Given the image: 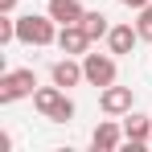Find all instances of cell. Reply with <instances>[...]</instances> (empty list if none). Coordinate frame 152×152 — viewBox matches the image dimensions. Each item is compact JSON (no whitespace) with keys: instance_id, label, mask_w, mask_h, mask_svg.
I'll list each match as a JSON object with an SVG mask.
<instances>
[{"instance_id":"4fadbf2b","label":"cell","mask_w":152,"mask_h":152,"mask_svg":"<svg viewBox=\"0 0 152 152\" xmlns=\"http://www.w3.org/2000/svg\"><path fill=\"white\" fill-rule=\"evenodd\" d=\"M12 41H17V17L0 12V45H12Z\"/></svg>"},{"instance_id":"277c9868","label":"cell","mask_w":152,"mask_h":152,"mask_svg":"<svg viewBox=\"0 0 152 152\" xmlns=\"http://www.w3.org/2000/svg\"><path fill=\"white\" fill-rule=\"evenodd\" d=\"M82 70H86V82L91 86H111L119 78V66H115V53H82Z\"/></svg>"},{"instance_id":"6da1fadb","label":"cell","mask_w":152,"mask_h":152,"mask_svg":"<svg viewBox=\"0 0 152 152\" xmlns=\"http://www.w3.org/2000/svg\"><path fill=\"white\" fill-rule=\"evenodd\" d=\"M33 107H37V115L50 119V124H70V119H74V99H70L58 82L37 86V91H33Z\"/></svg>"},{"instance_id":"2e32d148","label":"cell","mask_w":152,"mask_h":152,"mask_svg":"<svg viewBox=\"0 0 152 152\" xmlns=\"http://www.w3.org/2000/svg\"><path fill=\"white\" fill-rule=\"evenodd\" d=\"M17 8V0H0V12H12Z\"/></svg>"},{"instance_id":"ba28073f","label":"cell","mask_w":152,"mask_h":152,"mask_svg":"<svg viewBox=\"0 0 152 152\" xmlns=\"http://www.w3.org/2000/svg\"><path fill=\"white\" fill-rule=\"evenodd\" d=\"M50 78L62 86V91H70V86H78V82H86V70H82V62H74V58L66 53V58H58V62L50 66Z\"/></svg>"},{"instance_id":"5bb4252c","label":"cell","mask_w":152,"mask_h":152,"mask_svg":"<svg viewBox=\"0 0 152 152\" xmlns=\"http://www.w3.org/2000/svg\"><path fill=\"white\" fill-rule=\"evenodd\" d=\"M136 29H140L144 41H152V4H144V8L136 12Z\"/></svg>"},{"instance_id":"8fae6325","label":"cell","mask_w":152,"mask_h":152,"mask_svg":"<svg viewBox=\"0 0 152 152\" xmlns=\"http://www.w3.org/2000/svg\"><path fill=\"white\" fill-rule=\"evenodd\" d=\"M45 12H50L58 25H78L86 8H82V0H50V4H45Z\"/></svg>"},{"instance_id":"9a60e30c","label":"cell","mask_w":152,"mask_h":152,"mask_svg":"<svg viewBox=\"0 0 152 152\" xmlns=\"http://www.w3.org/2000/svg\"><path fill=\"white\" fill-rule=\"evenodd\" d=\"M119 4H124V8H136V12H140V8H144V4H152V0H119Z\"/></svg>"},{"instance_id":"30bf717a","label":"cell","mask_w":152,"mask_h":152,"mask_svg":"<svg viewBox=\"0 0 152 152\" xmlns=\"http://www.w3.org/2000/svg\"><path fill=\"white\" fill-rule=\"evenodd\" d=\"M58 50L70 53V58H82V53L91 50L86 29H82V25H62V29H58Z\"/></svg>"},{"instance_id":"3957f363","label":"cell","mask_w":152,"mask_h":152,"mask_svg":"<svg viewBox=\"0 0 152 152\" xmlns=\"http://www.w3.org/2000/svg\"><path fill=\"white\" fill-rule=\"evenodd\" d=\"M33 91H37V74L33 70H4L0 74V103L8 107V103H17V99H33Z\"/></svg>"},{"instance_id":"7a4b0ae2","label":"cell","mask_w":152,"mask_h":152,"mask_svg":"<svg viewBox=\"0 0 152 152\" xmlns=\"http://www.w3.org/2000/svg\"><path fill=\"white\" fill-rule=\"evenodd\" d=\"M58 21H53L50 12L41 17V12H25V17H17V41L21 45H58Z\"/></svg>"},{"instance_id":"52a82bcc","label":"cell","mask_w":152,"mask_h":152,"mask_svg":"<svg viewBox=\"0 0 152 152\" xmlns=\"http://www.w3.org/2000/svg\"><path fill=\"white\" fill-rule=\"evenodd\" d=\"M140 41H144V37H140V29L132 25V21H119V25H111V33H107V50L115 53V58L132 53Z\"/></svg>"},{"instance_id":"9c48e42d","label":"cell","mask_w":152,"mask_h":152,"mask_svg":"<svg viewBox=\"0 0 152 152\" xmlns=\"http://www.w3.org/2000/svg\"><path fill=\"white\" fill-rule=\"evenodd\" d=\"M91 148H95V152H115V148H124V127L115 124V119H99V127L91 132Z\"/></svg>"},{"instance_id":"5b68a950","label":"cell","mask_w":152,"mask_h":152,"mask_svg":"<svg viewBox=\"0 0 152 152\" xmlns=\"http://www.w3.org/2000/svg\"><path fill=\"white\" fill-rule=\"evenodd\" d=\"M124 144L132 152H140L144 144H152V115L127 111V115H124Z\"/></svg>"},{"instance_id":"7c38bea8","label":"cell","mask_w":152,"mask_h":152,"mask_svg":"<svg viewBox=\"0 0 152 152\" xmlns=\"http://www.w3.org/2000/svg\"><path fill=\"white\" fill-rule=\"evenodd\" d=\"M78 25L86 29V37H91V41H103V37L111 33V21H107L103 12H82V21H78Z\"/></svg>"},{"instance_id":"8992f818","label":"cell","mask_w":152,"mask_h":152,"mask_svg":"<svg viewBox=\"0 0 152 152\" xmlns=\"http://www.w3.org/2000/svg\"><path fill=\"white\" fill-rule=\"evenodd\" d=\"M132 103H136L132 86L111 82V86H103V91H99V107H103V115H127V111H132Z\"/></svg>"}]
</instances>
